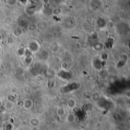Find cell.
Instances as JSON below:
<instances>
[{"mask_svg": "<svg viewBox=\"0 0 130 130\" xmlns=\"http://www.w3.org/2000/svg\"><path fill=\"white\" fill-rule=\"evenodd\" d=\"M39 121L37 120V119H32L31 120V121H30V124L33 126H34V127H36V126H37L38 125H39Z\"/></svg>", "mask_w": 130, "mask_h": 130, "instance_id": "1", "label": "cell"}]
</instances>
